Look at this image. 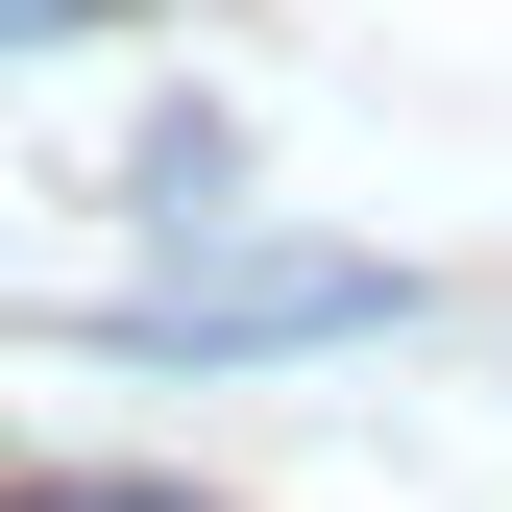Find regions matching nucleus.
<instances>
[{
    "label": "nucleus",
    "mask_w": 512,
    "mask_h": 512,
    "mask_svg": "<svg viewBox=\"0 0 512 512\" xmlns=\"http://www.w3.org/2000/svg\"><path fill=\"white\" fill-rule=\"evenodd\" d=\"M366 317H391L366 244H196L171 293H98L74 342H122V366H244V342H366Z\"/></svg>",
    "instance_id": "f257e3e1"
},
{
    "label": "nucleus",
    "mask_w": 512,
    "mask_h": 512,
    "mask_svg": "<svg viewBox=\"0 0 512 512\" xmlns=\"http://www.w3.org/2000/svg\"><path fill=\"white\" fill-rule=\"evenodd\" d=\"M0 512H196V488H0Z\"/></svg>",
    "instance_id": "f03ea898"
}]
</instances>
